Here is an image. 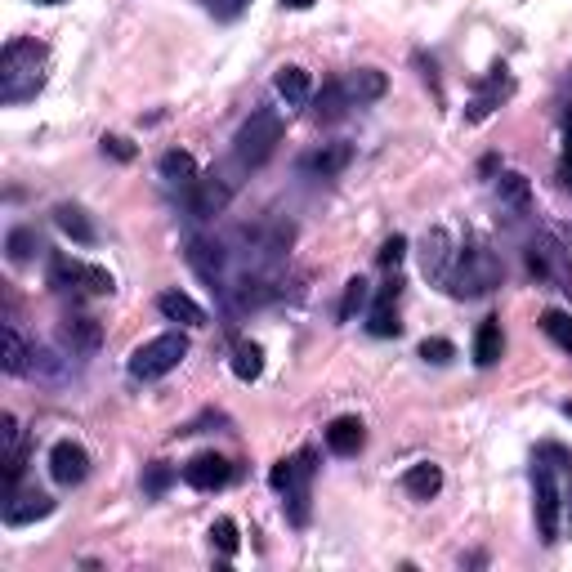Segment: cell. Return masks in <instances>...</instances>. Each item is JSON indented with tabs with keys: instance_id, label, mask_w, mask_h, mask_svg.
Masks as SVG:
<instances>
[{
	"instance_id": "6da1fadb",
	"label": "cell",
	"mask_w": 572,
	"mask_h": 572,
	"mask_svg": "<svg viewBox=\"0 0 572 572\" xmlns=\"http://www.w3.org/2000/svg\"><path fill=\"white\" fill-rule=\"evenodd\" d=\"M41 63L45 50L36 41H9L0 54V99L5 103H23L41 90Z\"/></svg>"
},
{
	"instance_id": "7a4b0ae2",
	"label": "cell",
	"mask_w": 572,
	"mask_h": 572,
	"mask_svg": "<svg viewBox=\"0 0 572 572\" xmlns=\"http://www.w3.org/2000/svg\"><path fill=\"white\" fill-rule=\"evenodd\" d=\"M564 461V452H559ZM564 470V465H559ZM555 465H546V456L532 470V492H537V528L541 541H559V528H564V479H559Z\"/></svg>"
},
{
	"instance_id": "3957f363",
	"label": "cell",
	"mask_w": 572,
	"mask_h": 572,
	"mask_svg": "<svg viewBox=\"0 0 572 572\" xmlns=\"http://www.w3.org/2000/svg\"><path fill=\"white\" fill-rule=\"evenodd\" d=\"M278 143H282V117L273 108H260V112H251V121H246L242 130H237L233 157L242 161V166H264Z\"/></svg>"
},
{
	"instance_id": "277c9868",
	"label": "cell",
	"mask_w": 572,
	"mask_h": 572,
	"mask_svg": "<svg viewBox=\"0 0 572 572\" xmlns=\"http://www.w3.org/2000/svg\"><path fill=\"white\" fill-rule=\"evenodd\" d=\"M188 358V336L184 331H166V336L148 340L130 354V376L135 380H161Z\"/></svg>"
},
{
	"instance_id": "5b68a950",
	"label": "cell",
	"mask_w": 572,
	"mask_h": 572,
	"mask_svg": "<svg viewBox=\"0 0 572 572\" xmlns=\"http://www.w3.org/2000/svg\"><path fill=\"white\" fill-rule=\"evenodd\" d=\"M447 282H452V295H483L501 282V264L492 251L470 246L465 255H456V269L447 273Z\"/></svg>"
},
{
	"instance_id": "8992f818",
	"label": "cell",
	"mask_w": 572,
	"mask_h": 572,
	"mask_svg": "<svg viewBox=\"0 0 572 572\" xmlns=\"http://www.w3.org/2000/svg\"><path fill=\"white\" fill-rule=\"evenodd\" d=\"M50 286L54 291H90V295H112L117 291V282H112L108 269H99V264H76V260H54L50 264Z\"/></svg>"
},
{
	"instance_id": "52a82bcc",
	"label": "cell",
	"mask_w": 572,
	"mask_h": 572,
	"mask_svg": "<svg viewBox=\"0 0 572 572\" xmlns=\"http://www.w3.org/2000/svg\"><path fill=\"white\" fill-rule=\"evenodd\" d=\"M528 269L537 273L541 282H555L559 291L572 295V273H568V255L564 246L555 242V237H537V242L528 246Z\"/></svg>"
},
{
	"instance_id": "ba28073f",
	"label": "cell",
	"mask_w": 572,
	"mask_h": 572,
	"mask_svg": "<svg viewBox=\"0 0 572 572\" xmlns=\"http://www.w3.org/2000/svg\"><path fill=\"white\" fill-rule=\"evenodd\" d=\"M50 474L59 488H76V483L90 474V456H85L81 443H72V438H59V443L50 447Z\"/></svg>"
},
{
	"instance_id": "9c48e42d",
	"label": "cell",
	"mask_w": 572,
	"mask_h": 572,
	"mask_svg": "<svg viewBox=\"0 0 572 572\" xmlns=\"http://www.w3.org/2000/svg\"><path fill=\"white\" fill-rule=\"evenodd\" d=\"M184 479H188V488H197V492H219L228 479H233V465H228L219 452H202L184 465Z\"/></svg>"
},
{
	"instance_id": "30bf717a",
	"label": "cell",
	"mask_w": 572,
	"mask_h": 572,
	"mask_svg": "<svg viewBox=\"0 0 572 572\" xmlns=\"http://www.w3.org/2000/svg\"><path fill=\"white\" fill-rule=\"evenodd\" d=\"M228 197H233V188H228L219 175L193 179V184H188V211H193L197 219H211L228 206Z\"/></svg>"
},
{
	"instance_id": "8fae6325",
	"label": "cell",
	"mask_w": 572,
	"mask_h": 572,
	"mask_svg": "<svg viewBox=\"0 0 572 572\" xmlns=\"http://www.w3.org/2000/svg\"><path fill=\"white\" fill-rule=\"evenodd\" d=\"M452 264H456L452 237H447L443 228H429V233H425V242H421V269H425V278L447 282V273H452Z\"/></svg>"
},
{
	"instance_id": "7c38bea8",
	"label": "cell",
	"mask_w": 572,
	"mask_h": 572,
	"mask_svg": "<svg viewBox=\"0 0 572 572\" xmlns=\"http://www.w3.org/2000/svg\"><path fill=\"white\" fill-rule=\"evenodd\" d=\"M309 483H313V447H304L295 456V479L286 488V505H291V523H304L309 519Z\"/></svg>"
},
{
	"instance_id": "4fadbf2b",
	"label": "cell",
	"mask_w": 572,
	"mask_h": 572,
	"mask_svg": "<svg viewBox=\"0 0 572 572\" xmlns=\"http://www.w3.org/2000/svg\"><path fill=\"white\" fill-rule=\"evenodd\" d=\"M45 514H54V501L45 497V492H9V501H5V523L9 528H27V523H36V519H45Z\"/></svg>"
},
{
	"instance_id": "5bb4252c",
	"label": "cell",
	"mask_w": 572,
	"mask_h": 572,
	"mask_svg": "<svg viewBox=\"0 0 572 572\" xmlns=\"http://www.w3.org/2000/svg\"><path fill=\"white\" fill-rule=\"evenodd\" d=\"M157 309H161V318L179 322V327H206V309L193 300V295H184V291H161Z\"/></svg>"
},
{
	"instance_id": "9a60e30c",
	"label": "cell",
	"mask_w": 572,
	"mask_h": 572,
	"mask_svg": "<svg viewBox=\"0 0 572 572\" xmlns=\"http://www.w3.org/2000/svg\"><path fill=\"white\" fill-rule=\"evenodd\" d=\"M362 443H367V434H362L358 416H336V421L327 425V447L336 456H358Z\"/></svg>"
},
{
	"instance_id": "2e32d148",
	"label": "cell",
	"mask_w": 572,
	"mask_h": 572,
	"mask_svg": "<svg viewBox=\"0 0 572 572\" xmlns=\"http://www.w3.org/2000/svg\"><path fill=\"white\" fill-rule=\"evenodd\" d=\"M184 255H188V264L197 269V278L211 282V286H219V278H224V255H219L215 242H206V237H193Z\"/></svg>"
},
{
	"instance_id": "e0dca14e",
	"label": "cell",
	"mask_w": 572,
	"mask_h": 572,
	"mask_svg": "<svg viewBox=\"0 0 572 572\" xmlns=\"http://www.w3.org/2000/svg\"><path fill=\"white\" fill-rule=\"evenodd\" d=\"M349 161H354V148H349V143H322V148H313L309 157H304V170L327 179V175H340Z\"/></svg>"
},
{
	"instance_id": "ac0fdd59",
	"label": "cell",
	"mask_w": 572,
	"mask_h": 572,
	"mask_svg": "<svg viewBox=\"0 0 572 572\" xmlns=\"http://www.w3.org/2000/svg\"><path fill=\"white\" fill-rule=\"evenodd\" d=\"M63 345H68L72 354H94V349L103 345V327L94 318H68L63 322Z\"/></svg>"
},
{
	"instance_id": "d6986e66",
	"label": "cell",
	"mask_w": 572,
	"mask_h": 572,
	"mask_svg": "<svg viewBox=\"0 0 572 572\" xmlns=\"http://www.w3.org/2000/svg\"><path fill=\"white\" fill-rule=\"evenodd\" d=\"M403 488H407V497H416V501H434L438 492H443V470L438 465H412V470L403 474Z\"/></svg>"
},
{
	"instance_id": "ffe728a7",
	"label": "cell",
	"mask_w": 572,
	"mask_h": 572,
	"mask_svg": "<svg viewBox=\"0 0 572 572\" xmlns=\"http://www.w3.org/2000/svg\"><path fill=\"white\" fill-rule=\"evenodd\" d=\"M345 90H349V103H376L380 94L389 90V81H385V72H376V68H358V72H349Z\"/></svg>"
},
{
	"instance_id": "44dd1931",
	"label": "cell",
	"mask_w": 572,
	"mask_h": 572,
	"mask_svg": "<svg viewBox=\"0 0 572 572\" xmlns=\"http://www.w3.org/2000/svg\"><path fill=\"white\" fill-rule=\"evenodd\" d=\"M349 108H354V103H349L345 81H327V85L318 90V99H313V112H318V121H340Z\"/></svg>"
},
{
	"instance_id": "7402d4cb",
	"label": "cell",
	"mask_w": 572,
	"mask_h": 572,
	"mask_svg": "<svg viewBox=\"0 0 572 572\" xmlns=\"http://www.w3.org/2000/svg\"><path fill=\"white\" fill-rule=\"evenodd\" d=\"M501 349H505L501 322L488 318V322L479 327V336H474V362H479V367H497V362H501Z\"/></svg>"
},
{
	"instance_id": "603a6c76",
	"label": "cell",
	"mask_w": 572,
	"mask_h": 572,
	"mask_svg": "<svg viewBox=\"0 0 572 572\" xmlns=\"http://www.w3.org/2000/svg\"><path fill=\"white\" fill-rule=\"evenodd\" d=\"M54 224H59L76 246H94V237H99L94 233V224H90V215H85L81 206H59V211H54Z\"/></svg>"
},
{
	"instance_id": "cb8c5ba5",
	"label": "cell",
	"mask_w": 572,
	"mask_h": 572,
	"mask_svg": "<svg viewBox=\"0 0 572 572\" xmlns=\"http://www.w3.org/2000/svg\"><path fill=\"white\" fill-rule=\"evenodd\" d=\"M5 371H9V376L32 371V349H27V340L18 336L14 322H5Z\"/></svg>"
},
{
	"instance_id": "d4e9b609",
	"label": "cell",
	"mask_w": 572,
	"mask_h": 572,
	"mask_svg": "<svg viewBox=\"0 0 572 572\" xmlns=\"http://www.w3.org/2000/svg\"><path fill=\"white\" fill-rule=\"evenodd\" d=\"M273 85H278V94L286 103H304L309 99V72L295 68V63H286V68H278V76H273Z\"/></svg>"
},
{
	"instance_id": "484cf974",
	"label": "cell",
	"mask_w": 572,
	"mask_h": 572,
	"mask_svg": "<svg viewBox=\"0 0 572 572\" xmlns=\"http://www.w3.org/2000/svg\"><path fill=\"white\" fill-rule=\"evenodd\" d=\"M505 90H510V81H505V68H492L488 85H483V94L470 103V121H483V117H488V112L497 108V99H501Z\"/></svg>"
},
{
	"instance_id": "4316f807",
	"label": "cell",
	"mask_w": 572,
	"mask_h": 572,
	"mask_svg": "<svg viewBox=\"0 0 572 572\" xmlns=\"http://www.w3.org/2000/svg\"><path fill=\"white\" fill-rule=\"evenodd\" d=\"M233 371H237V380H260L264 349L251 345V340H237V345H233Z\"/></svg>"
},
{
	"instance_id": "83f0119b",
	"label": "cell",
	"mask_w": 572,
	"mask_h": 572,
	"mask_svg": "<svg viewBox=\"0 0 572 572\" xmlns=\"http://www.w3.org/2000/svg\"><path fill=\"white\" fill-rule=\"evenodd\" d=\"M367 331H371V336H380V340H389V336H398V331H403L394 300H380V295H376V309H371V318H367Z\"/></svg>"
},
{
	"instance_id": "f1b7e54d",
	"label": "cell",
	"mask_w": 572,
	"mask_h": 572,
	"mask_svg": "<svg viewBox=\"0 0 572 572\" xmlns=\"http://www.w3.org/2000/svg\"><path fill=\"white\" fill-rule=\"evenodd\" d=\"M161 179H170V184H193V179H197V161L188 157V152L170 148L166 157H161Z\"/></svg>"
},
{
	"instance_id": "f546056e",
	"label": "cell",
	"mask_w": 572,
	"mask_h": 572,
	"mask_svg": "<svg viewBox=\"0 0 572 572\" xmlns=\"http://www.w3.org/2000/svg\"><path fill=\"white\" fill-rule=\"evenodd\" d=\"M541 331H546V336L555 340L564 354H572V318L564 309H546V313H541Z\"/></svg>"
},
{
	"instance_id": "4dcf8cb0",
	"label": "cell",
	"mask_w": 572,
	"mask_h": 572,
	"mask_svg": "<svg viewBox=\"0 0 572 572\" xmlns=\"http://www.w3.org/2000/svg\"><path fill=\"white\" fill-rule=\"evenodd\" d=\"M497 197H501V206H514V211H528L532 188H528V179H523V175H501Z\"/></svg>"
},
{
	"instance_id": "1f68e13d",
	"label": "cell",
	"mask_w": 572,
	"mask_h": 572,
	"mask_svg": "<svg viewBox=\"0 0 572 572\" xmlns=\"http://www.w3.org/2000/svg\"><path fill=\"white\" fill-rule=\"evenodd\" d=\"M211 546L219 550V555H237V550H242V537H237V523L228 519V514H224V519H215V523H211Z\"/></svg>"
},
{
	"instance_id": "d6a6232c",
	"label": "cell",
	"mask_w": 572,
	"mask_h": 572,
	"mask_svg": "<svg viewBox=\"0 0 572 572\" xmlns=\"http://www.w3.org/2000/svg\"><path fill=\"white\" fill-rule=\"evenodd\" d=\"M367 291H371V286L362 282V278H349V282H345V300H340V322H354V318H358V309L367 304Z\"/></svg>"
},
{
	"instance_id": "836d02e7",
	"label": "cell",
	"mask_w": 572,
	"mask_h": 572,
	"mask_svg": "<svg viewBox=\"0 0 572 572\" xmlns=\"http://www.w3.org/2000/svg\"><path fill=\"white\" fill-rule=\"evenodd\" d=\"M5 246H9V260H14V264H27V260H32V251H36L41 242H36L32 228H14Z\"/></svg>"
},
{
	"instance_id": "e575fe53",
	"label": "cell",
	"mask_w": 572,
	"mask_h": 572,
	"mask_svg": "<svg viewBox=\"0 0 572 572\" xmlns=\"http://www.w3.org/2000/svg\"><path fill=\"white\" fill-rule=\"evenodd\" d=\"M421 358L434 362V367H443V362L456 358V345L452 340H443V336H429V340H421Z\"/></svg>"
},
{
	"instance_id": "d590c367",
	"label": "cell",
	"mask_w": 572,
	"mask_h": 572,
	"mask_svg": "<svg viewBox=\"0 0 572 572\" xmlns=\"http://www.w3.org/2000/svg\"><path fill=\"white\" fill-rule=\"evenodd\" d=\"M403 255H407V237H403V233H394L385 246H380V255H376V260L385 264V269H398V260H403Z\"/></svg>"
},
{
	"instance_id": "8d00e7d4",
	"label": "cell",
	"mask_w": 572,
	"mask_h": 572,
	"mask_svg": "<svg viewBox=\"0 0 572 572\" xmlns=\"http://www.w3.org/2000/svg\"><path fill=\"white\" fill-rule=\"evenodd\" d=\"M291 479H295V456H291V461H278V465H273V474H269V483L278 492L291 488Z\"/></svg>"
},
{
	"instance_id": "74e56055",
	"label": "cell",
	"mask_w": 572,
	"mask_h": 572,
	"mask_svg": "<svg viewBox=\"0 0 572 572\" xmlns=\"http://www.w3.org/2000/svg\"><path fill=\"white\" fill-rule=\"evenodd\" d=\"M202 5L211 9L215 18H237V14L246 9V0H202Z\"/></svg>"
},
{
	"instance_id": "f35d334b",
	"label": "cell",
	"mask_w": 572,
	"mask_h": 572,
	"mask_svg": "<svg viewBox=\"0 0 572 572\" xmlns=\"http://www.w3.org/2000/svg\"><path fill=\"white\" fill-rule=\"evenodd\" d=\"M166 483H170V465L157 461V465L148 470V479H143V488H148V492H166Z\"/></svg>"
},
{
	"instance_id": "ab89813d",
	"label": "cell",
	"mask_w": 572,
	"mask_h": 572,
	"mask_svg": "<svg viewBox=\"0 0 572 572\" xmlns=\"http://www.w3.org/2000/svg\"><path fill=\"white\" fill-rule=\"evenodd\" d=\"M103 152H112L117 161H135V148H130L126 139H117V135H103Z\"/></svg>"
},
{
	"instance_id": "60d3db41",
	"label": "cell",
	"mask_w": 572,
	"mask_h": 572,
	"mask_svg": "<svg viewBox=\"0 0 572 572\" xmlns=\"http://www.w3.org/2000/svg\"><path fill=\"white\" fill-rule=\"evenodd\" d=\"M0 438H5V456L9 452H18V421H14V416H0Z\"/></svg>"
},
{
	"instance_id": "b9f144b4",
	"label": "cell",
	"mask_w": 572,
	"mask_h": 572,
	"mask_svg": "<svg viewBox=\"0 0 572 572\" xmlns=\"http://www.w3.org/2000/svg\"><path fill=\"white\" fill-rule=\"evenodd\" d=\"M564 184H572V108L564 117Z\"/></svg>"
},
{
	"instance_id": "7bdbcfd3",
	"label": "cell",
	"mask_w": 572,
	"mask_h": 572,
	"mask_svg": "<svg viewBox=\"0 0 572 572\" xmlns=\"http://www.w3.org/2000/svg\"><path fill=\"white\" fill-rule=\"evenodd\" d=\"M286 9H313V0H282Z\"/></svg>"
},
{
	"instance_id": "ee69618b",
	"label": "cell",
	"mask_w": 572,
	"mask_h": 572,
	"mask_svg": "<svg viewBox=\"0 0 572 572\" xmlns=\"http://www.w3.org/2000/svg\"><path fill=\"white\" fill-rule=\"evenodd\" d=\"M36 5H63V0H36Z\"/></svg>"
},
{
	"instance_id": "f6af8a7d",
	"label": "cell",
	"mask_w": 572,
	"mask_h": 572,
	"mask_svg": "<svg viewBox=\"0 0 572 572\" xmlns=\"http://www.w3.org/2000/svg\"><path fill=\"white\" fill-rule=\"evenodd\" d=\"M564 416H572V403H564Z\"/></svg>"
}]
</instances>
